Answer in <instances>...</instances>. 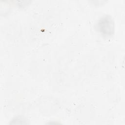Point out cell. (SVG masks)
Wrapping results in <instances>:
<instances>
[{"instance_id": "6da1fadb", "label": "cell", "mask_w": 125, "mask_h": 125, "mask_svg": "<svg viewBox=\"0 0 125 125\" xmlns=\"http://www.w3.org/2000/svg\"><path fill=\"white\" fill-rule=\"evenodd\" d=\"M114 27L113 19L108 15L101 17L96 24L97 30L105 37L110 36L114 34Z\"/></svg>"}]
</instances>
